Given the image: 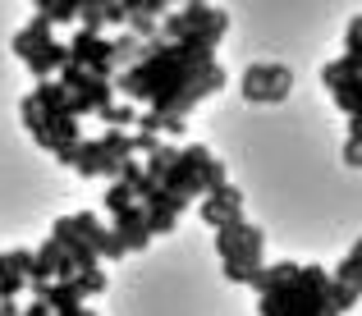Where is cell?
Masks as SVG:
<instances>
[{"mask_svg":"<svg viewBox=\"0 0 362 316\" xmlns=\"http://www.w3.org/2000/svg\"><path fill=\"white\" fill-rule=\"evenodd\" d=\"M225 69L216 64V55H197L188 51L184 42H160V37H147L138 46L129 69H119L110 78V88L119 92L124 101H147L151 110L138 115L142 133H184L188 129V110L197 101L216 97L225 88Z\"/></svg>","mask_w":362,"mask_h":316,"instance_id":"6da1fadb","label":"cell"},{"mask_svg":"<svg viewBox=\"0 0 362 316\" xmlns=\"http://www.w3.org/2000/svg\"><path fill=\"white\" fill-rule=\"evenodd\" d=\"M247 284L262 293V316H339L326 298L330 275L321 266L275 262V266L252 271Z\"/></svg>","mask_w":362,"mask_h":316,"instance_id":"7a4b0ae2","label":"cell"},{"mask_svg":"<svg viewBox=\"0 0 362 316\" xmlns=\"http://www.w3.org/2000/svg\"><path fill=\"white\" fill-rule=\"evenodd\" d=\"M216 252H221V266H225V280L230 284H247L252 271H262V229L252 220H225L216 225Z\"/></svg>","mask_w":362,"mask_h":316,"instance_id":"3957f363","label":"cell"},{"mask_svg":"<svg viewBox=\"0 0 362 316\" xmlns=\"http://www.w3.org/2000/svg\"><path fill=\"white\" fill-rule=\"evenodd\" d=\"M289 88H293V69H289V64H247L243 78H239L243 101H252V105L284 101V97H289Z\"/></svg>","mask_w":362,"mask_h":316,"instance_id":"277c9868","label":"cell"},{"mask_svg":"<svg viewBox=\"0 0 362 316\" xmlns=\"http://www.w3.org/2000/svg\"><path fill=\"white\" fill-rule=\"evenodd\" d=\"M69 60L83 64L88 74H97V78H115V60H110V37H88V33H74L69 42Z\"/></svg>","mask_w":362,"mask_h":316,"instance_id":"5b68a950","label":"cell"},{"mask_svg":"<svg viewBox=\"0 0 362 316\" xmlns=\"http://www.w3.org/2000/svg\"><path fill=\"white\" fill-rule=\"evenodd\" d=\"M197 216H202L211 229H216V225H225V220H239V216H243V193L230 184V179H225V184H216L211 193L197 202Z\"/></svg>","mask_w":362,"mask_h":316,"instance_id":"8992f818","label":"cell"},{"mask_svg":"<svg viewBox=\"0 0 362 316\" xmlns=\"http://www.w3.org/2000/svg\"><path fill=\"white\" fill-rule=\"evenodd\" d=\"M110 234L124 243V252H142V247H151V234H147V225H142V206L138 202H129V206L119 211Z\"/></svg>","mask_w":362,"mask_h":316,"instance_id":"52a82bcc","label":"cell"},{"mask_svg":"<svg viewBox=\"0 0 362 316\" xmlns=\"http://www.w3.org/2000/svg\"><path fill=\"white\" fill-rule=\"evenodd\" d=\"M64 60H69V46H64V42H42V46H37V51L23 60V64H28V74H33V78L42 83V78H51V74L60 69Z\"/></svg>","mask_w":362,"mask_h":316,"instance_id":"ba28073f","label":"cell"},{"mask_svg":"<svg viewBox=\"0 0 362 316\" xmlns=\"http://www.w3.org/2000/svg\"><path fill=\"white\" fill-rule=\"evenodd\" d=\"M33 101H37V110H42V115H69L74 92L64 88L60 78H42V83H37V92H33Z\"/></svg>","mask_w":362,"mask_h":316,"instance_id":"9c48e42d","label":"cell"},{"mask_svg":"<svg viewBox=\"0 0 362 316\" xmlns=\"http://www.w3.org/2000/svg\"><path fill=\"white\" fill-rule=\"evenodd\" d=\"M42 303L51 308V316H74V312L83 308L78 289H74L69 280H51V284H46V298H42Z\"/></svg>","mask_w":362,"mask_h":316,"instance_id":"30bf717a","label":"cell"},{"mask_svg":"<svg viewBox=\"0 0 362 316\" xmlns=\"http://www.w3.org/2000/svg\"><path fill=\"white\" fill-rule=\"evenodd\" d=\"M42 42H51V18L37 14L28 28H18V33H14V55H18V60H28V55H33Z\"/></svg>","mask_w":362,"mask_h":316,"instance_id":"8fae6325","label":"cell"},{"mask_svg":"<svg viewBox=\"0 0 362 316\" xmlns=\"http://www.w3.org/2000/svg\"><path fill=\"white\" fill-rule=\"evenodd\" d=\"M23 289H28V280H23V271H18V257L14 252H0V303L18 298Z\"/></svg>","mask_w":362,"mask_h":316,"instance_id":"7c38bea8","label":"cell"},{"mask_svg":"<svg viewBox=\"0 0 362 316\" xmlns=\"http://www.w3.org/2000/svg\"><path fill=\"white\" fill-rule=\"evenodd\" d=\"M101 147H106L110 160H129L133 156V133L129 129H106L101 133Z\"/></svg>","mask_w":362,"mask_h":316,"instance_id":"4fadbf2b","label":"cell"},{"mask_svg":"<svg viewBox=\"0 0 362 316\" xmlns=\"http://www.w3.org/2000/svg\"><path fill=\"white\" fill-rule=\"evenodd\" d=\"M69 284L78 289V298H83V303L97 298V293H106V275H101V266H97V271H74V275H69Z\"/></svg>","mask_w":362,"mask_h":316,"instance_id":"5bb4252c","label":"cell"},{"mask_svg":"<svg viewBox=\"0 0 362 316\" xmlns=\"http://www.w3.org/2000/svg\"><path fill=\"white\" fill-rule=\"evenodd\" d=\"M358 88H362L358 78H344V83H335V88H330V92H335V105H339V110L349 115V119H362V105H358Z\"/></svg>","mask_w":362,"mask_h":316,"instance_id":"9a60e30c","label":"cell"},{"mask_svg":"<svg viewBox=\"0 0 362 316\" xmlns=\"http://www.w3.org/2000/svg\"><path fill=\"white\" fill-rule=\"evenodd\" d=\"M344 78H358V55H339V60H330L326 69H321V83H326V88H335V83H344Z\"/></svg>","mask_w":362,"mask_h":316,"instance_id":"2e32d148","label":"cell"},{"mask_svg":"<svg viewBox=\"0 0 362 316\" xmlns=\"http://www.w3.org/2000/svg\"><path fill=\"white\" fill-rule=\"evenodd\" d=\"M179 18H184V28L193 33V28H202V23H211V14H216V5H206V0H184V5L175 9Z\"/></svg>","mask_w":362,"mask_h":316,"instance_id":"e0dca14e","label":"cell"},{"mask_svg":"<svg viewBox=\"0 0 362 316\" xmlns=\"http://www.w3.org/2000/svg\"><path fill=\"white\" fill-rule=\"evenodd\" d=\"M326 298H330V308L344 316V312H354V308H358V284H339V280H330Z\"/></svg>","mask_w":362,"mask_h":316,"instance_id":"ac0fdd59","label":"cell"},{"mask_svg":"<svg viewBox=\"0 0 362 316\" xmlns=\"http://www.w3.org/2000/svg\"><path fill=\"white\" fill-rule=\"evenodd\" d=\"M142 225H147V234L156 238V234H175V225H179V216L175 211H156V206H142Z\"/></svg>","mask_w":362,"mask_h":316,"instance_id":"d6986e66","label":"cell"},{"mask_svg":"<svg viewBox=\"0 0 362 316\" xmlns=\"http://www.w3.org/2000/svg\"><path fill=\"white\" fill-rule=\"evenodd\" d=\"M88 243H92V247H97V257H106V262H124V243H119V238H115V234H110V229H106V225H101V229H97V234H92V238H88Z\"/></svg>","mask_w":362,"mask_h":316,"instance_id":"ffe728a7","label":"cell"},{"mask_svg":"<svg viewBox=\"0 0 362 316\" xmlns=\"http://www.w3.org/2000/svg\"><path fill=\"white\" fill-rule=\"evenodd\" d=\"M138 37H133V33H119L115 37V42H110V60H115V69H129V64H133V55H138Z\"/></svg>","mask_w":362,"mask_h":316,"instance_id":"44dd1931","label":"cell"},{"mask_svg":"<svg viewBox=\"0 0 362 316\" xmlns=\"http://www.w3.org/2000/svg\"><path fill=\"white\" fill-rule=\"evenodd\" d=\"M97 115H101V119L110 124V129H129V124L138 119V110H133V101H124V105H119V101H110V105H101Z\"/></svg>","mask_w":362,"mask_h":316,"instance_id":"7402d4cb","label":"cell"},{"mask_svg":"<svg viewBox=\"0 0 362 316\" xmlns=\"http://www.w3.org/2000/svg\"><path fill=\"white\" fill-rule=\"evenodd\" d=\"M175 156H179V147H165V142H160V147H156V151L147 156V165H142V170H147V175H151V179L160 184V175L170 170V160H175Z\"/></svg>","mask_w":362,"mask_h":316,"instance_id":"603a6c76","label":"cell"},{"mask_svg":"<svg viewBox=\"0 0 362 316\" xmlns=\"http://www.w3.org/2000/svg\"><path fill=\"white\" fill-rule=\"evenodd\" d=\"M129 202H133V188L124 184V179H110V188H106V211H110V216H119Z\"/></svg>","mask_w":362,"mask_h":316,"instance_id":"cb8c5ba5","label":"cell"},{"mask_svg":"<svg viewBox=\"0 0 362 316\" xmlns=\"http://www.w3.org/2000/svg\"><path fill=\"white\" fill-rule=\"evenodd\" d=\"M358 275H362V247L354 243V247H349V257H344V262H339L335 280H339V284H358Z\"/></svg>","mask_w":362,"mask_h":316,"instance_id":"d4e9b609","label":"cell"},{"mask_svg":"<svg viewBox=\"0 0 362 316\" xmlns=\"http://www.w3.org/2000/svg\"><path fill=\"white\" fill-rule=\"evenodd\" d=\"M78 9H83V0H51L46 18H51V23H74V18H78Z\"/></svg>","mask_w":362,"mask_h":316,"instance_id":"484cf974","label":"cell"},{"mask_svg":"<svg viewBox=\"0 0 362 316\" xmlns=\"http://www.w3.org/2000/svg\"><path fill=\"white\" fill-rule=\"evenodd\" d=\"M18 115H23V129H28V133H37V129H42V110H37V101H33V97H23V101H18Z\"/></svg>","mask_w":362,"mask_h":316,"instance_id":"4316f807","label":"cell"},{"mask_svg":"<svg viewBox=\"0 0 362 316\" xmlns=\"http://www.w3.org/2000/svg\"><path fill=\"white\" fill-rule=\"evenodd\" d=\"M160 147V133H133V156H138V151H142V156H151V151H156Z\"/></svg>","mask_w":362,"mask_h":316,"instance_id":"83f0119b","label":"cell"},{"mask_svg":"<svg viewBox=\"0 0 362 316\" xmlns=\"http://www.w3.org/2000/svg\"><path fill=\"white\" fill-rule=\"evenodd\" d=\"M358 46H362V18H349V28H344V55H358Z\"/></svg>","mask_w":362,"mask_h":316,"instance_id":"f1b7e54d","label":"cell"},{"mask_svg":"<svg viewBox=\"0 0 362 316\" xmlns=\"http://www.w3.org/2000/svg\"><path fill=\"white\" fill-rule=\"evenodd\" d=\"M101 18H106V28H124V18H129V9H124L119 0H110V5H101Z\"/></svg>","mask_w":362,"mask_h":316,"instance_id":"f546056e","label":"cell"},{"mask_svg":"<svg viewBox=\"0 0 362 316\" xmlns=\"http://www.w3.org/2000/svg\"><path fill=\"white\" fill-rule=\"evenodd\" d=\"M344 165H349V170L362 165V138H349V142H344Z\"/></svg>","mask_w":362,"mask_h":316,"instance_id":"4dcf8cb0","label":"cell"},{"mask_svg":"<svg viewBox=\"0 0 362 316\" xmlns=\"http://www.w3.org/2000/svg\"><path fill=\"white\" fill-rule=\"evenodd\" d=\"M18 316H51V308H46V303H42V298H33V303H28V308H23V312H18Z\"/></svg>","mask_w":362,"mask_h":316,"instance_id":"1f68e13d","label":"cell"},{"mask_svg":"<svg viewBox=\"0 0 362 316\" xmlns=\"http://www.w3.org/2000/svg\"><path fill=\"white\" fill-rule=\"evenodd\" d=\"M74 316H97V312H92V308H88V303H83V308H78V312H74Z\"/></svg>","mask_w":362,"mask_h":316,"instance_id":"d6a6232c","label":"cell"},{"mask_svg":"<svg viewBox=\"0 0 362 316\" xmlns=\"http://www.w3.org/2000/svg\"><path fill=\"white\" fill-rule=\"evenodd\" d=\"M83 5H92V9H101V5H110V0H83Z\"/></svg>","mask_w":362,"mask_h":316,"instance_id":"836d02e7","label":"cell"},{"mask_svg":"<svg viewBox=\"0 0 362 316\" xmlns=\"http://www.w3.org/2000/svg\"><path fill=\"white\" fill-rule=\"evenodd\" d=\"M33 5H37V9H42V14H46V9H51V0H33Z\"/></svg>","mask_w":362,"mask_h":316,"instance_id":"e575fe53","label":"cell"},{"mask_svg":"<svg viewBox=\"0 0 362 316\" xmlns=\"http://www.w3.org/2000/svg\"><path fill=\"white\" fill-rule=\"evenodd\" d=\"M170 5H184V0H165V9H170Z\"/></svg>","mask_w":362,"mask_h":316,"instance_id":"d590c367","label":"cell"}]
</instances>
